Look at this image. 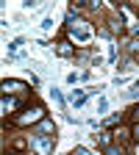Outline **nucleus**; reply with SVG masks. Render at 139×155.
Masks as SVG:
<instances>
[{"instance_id":"obj_12","label":"nucleus","mask_w":139,"mask_h":155,"mask_svg":"<svg viewBox=\"0 0 139 155\" xmlns=\"http://www.w3.org/2000/svg\"><path fill=\"white\" fill-rule=\"evenodd\" d=\"M103 155H123V150L114 147V144H109V147H103Z\"/></svg>"},{"instance_id":"obj_6","label":"nucleus","mask_w":139,"mask_h":155,"mask_svg":"<svg viewBox=\"0 0 139 155\" xmlns=\"http://www.w3.org/2000/svg\"><path fill=\"white\" fill-rule=\"evenodd\" d=\"M19 105H23V100H17V97H3V100H0V111H3V114L17 111Z\"/></svg>"},{"instance_id":"obj_14","label":"nucleus","mask_w":139,"mask_h":155,"mask_svg":"<svg viewBox=\"0 0 139 155\" xmlns=\"http://www.w3.org/2000/svg\"><path fill=\"white\" fill-rule=\"evenodd\" d=\"M72 155H92V152H89L86 147H75V150H72Z\"/></svg>"},{"instance_id":"obj_8","label":"nucleus","mask_w":139,"mask_h":155,"mask_svg":"<svg viewBox=\"0 0 139 155\" xmlns=\"http://www.w3.org/2000/svg\"><path fill=\"white\" fill-rule=\"evenodd\" d=\"M111 133H114V130H97V133H92V136H95V141L100 144V147H109V144H111Z\"/></svg>"},{"instance_id":"obj_17","label":"nucleus","mask_w":139,"mask_h":155,"mask_svg":"<svg viewBox=\"0 0 139 155\" xmlns=\"http://www.w3.org/2000/svg\"><path fill=\"white\" fill-rule=\"evenodd\" d=\"M128 97H139V83H136L134 89H128Z\"/></svg>"},{"instance_id":"obj_13","label":"nucleus","mask_w":139,"mask_h":155,"mask_svg":"<svg viewBox=\"0 0 139 155\" xmlns=\"http://www.w3.org/2000/svg\"><path fill=\"white\" fill-rule=\"evenodd\" d=\"M128 50H131V53L139 50V39H131V42H128Z\"/></svg>"},{"instance_id":"obj_2","label":"nucleus","mask_w":139,"mask_h":155,"mask_svg":"<svg viewBox=\"0 0 139 155\" xmlns=\"http://www.w3.org/2000/svg\"><path fill=\"white\" fill-rule=\"evenodd\" d=\"M45 119V108L42 105H33V108H28V111H23V114H17L14 116V125L17 127H33V125H39V122H42Z\"/></svg>"},{"instance_id":"obj_16","label":"nucleus","mask_w":139,"mask_h":155,"mask_svg":"<svg viewBox=\"0 0 139 155\" xmlns=\"http://www.w3.org/2000/svg\"><path fill=\"white\" fill-rule=\"evenodd\" d=\"M131 116H134V122H139V105H134V108H131Z\"/></svg>"},{"instance_id":"obj_15","label":"nucleus","mask_w":139,"mask_h":155,"mask_svg":"<svg viewBox=\"0 0 139 155\" xmlns=\"http://www.w3.org/2000/svg\"><path fill=\"white\" fill-rule=\"evenodd\" d=\"M106 108H109V103H106L103 97H100V103H97V111H100V114H106Z\"/></svg>"},{"instance_id":"obj_7","label":"nucleus","mask_w":139,"mask_h":155,"mask_svg":"<svg viewBox=\"0 0 139 155\" xmlns=\"http://www.w3.org/2000/svg\"><path fill=\"white\" fill-rule=\"evenodd\" d=\"M56 53L61 55V58H72V55H75V47H72L70 42H58V45H56Z\"/></svg>"},{"instance_id":"obj_10","label":"nucleus","mask_w":139,"mask_h":155,"mask_svg":"<svg viewBox=\"0 0 139 155\" xmlns=\"http://www.w3.org/2000/svg\"><path fill=\"white\" fill-rule=\"evenodd\" d=\"M128 136H131V130H125L123 125L114 127V139H117V141H128Z\"/></svg>"},{"instance_id":"obj_1","label":"nucleus","mask_w":139,"mask_h":155,"mask_svg":"<svg viewBox=\"0 0 139 155\" xmlns=\"http://www.w3.org/2000/svg\"><path fill=\"white\" fill-rule=\"evenodd\" d=\"M67 28H70V33L78 39V42H89V39H92V28L86 25V19H81L75 11L67 14Z\"/></svg>"},{"instance_id":"obj_19","label":"nucleus","mask_w":139,"mask_h":155,"mask_svg":"<svg viewBox=\"0 0 139 155\" xmlns=\"http://www.w3.org/2000/svg\"><path fill=\"white\" fill-rule=\"evenodd\" d=\"M136 33H139V25H136Z\"/></svg>"},{"instance_id":"obj_4","label":"nucleus","mask_w":139,"mask_h":155,"mask_svg":"<svg viewBox=\"0 0 139 155\" xmlns=\"http://www.w3.org/2000/svg\"><path fill=\"white\" fill-rule=\"evenodd\" d=\"M0 89H3V97H14V94H23V91H25L28 86H25L23 81H9V78H6Z\"/></svg>"},{"instance_id":"obj_5","label":"nucleus","mask_w":139,"mask_h":155,"mask_svg":"<svg viewBox=\"0 0 139 155\" xmlns=\"http://www.w3.org/2000/svg\"><path fill=\"white\" fill-rule=\"evenodd\" d=\"M31 133H36V136H50V133H56V125H53L50 119H42L39 125L31 127Z\"/></svg>"},{"instance_id":"obj_18","label":"nucleus","mask_w":139,"mask_h":155,"mask_svg":"<svg viewBox=\"0 0 139 155\" xmlns=\"http://www.w3.org/2000/svg\"><path fill=\"white\" fill-rule=\"evenodd\" d=\"M131 133H134V139L139 141V122H134V130H131Z\"/></svg>"},{"instance_id":"obj_3","label":"nucleus","mask_w":139,"mask_h":155,"mask_svg":"<svg viewBox=\"0 0 139 155\" xmlns=\"http://www.w3.org/2000/svg\"><path fill=\"white\" fill-rule=\"evenodd\" d=\"M31 150H33L36 155H50V152H53V139H50V136H33Z\"/></svg>"},{"instance_id":"obj_9","label":"nucleus","mask_w":139,"mask_h":155,"mask_svg":"<svg viewBox=\"0 0 139 155\" xmlns=\"http://www.w3.org/2000/svg\"><path fill=\"white\" fill-rule=\"evenodd\" d=\"M50 100H53V105H56L58 111H64V97H61V91H58V89H50Z\"/></svg>"},{"instance_id":"obj_11","label":"nucleus","mask_w":139,"mask_h":155,"mask_svg":"<svg viewBox=\"0 0 139 155\" xmlns=\"http://www.w3.org/2000/svg\"><path fill=\"white\" fill-rule=\"evenodd\" d=\"M120 122H123V116H120V114H114V116H109V119H106V127H117Z\"/></svg>"}]
</instances>
